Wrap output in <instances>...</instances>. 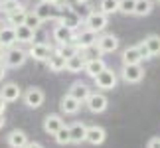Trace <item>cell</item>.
<instances>
[{"label":"cell","mask_w":160,"mask_h":148,"mask_svg":"<svg viewBox=\"0 0 160 148\" xmlns=\"http://www.w3.org/2000/svg\"><path fill=\"white\" fill-rule=\"evenodd\" d=\"M107 24H109V16L101 10H91L87 14V18L83 20V26L95 34H101L107 28Z\"/></svg>","instance_id":"cell-1"},{"label":"cell","mask_w":160,"mask_h":148,"mask_svg":"<svg viewBox=\"0 0 160 148\" xmlns=\"http://www.w3.org/2000/svg\"><path fill=\"white\" fill-rule=\"evenodd\" d=\"M28 52L26 49H22V47H16V46H12V47H8L4 52V65L6 67H12V69H18V67H22L24 63L28 61Z\"/></svg>","instance_id":"cell-2"},{"label":"cell","mask_w":160,"mask_h":148,"mask_svg":"<svg viewBox=\"0 0 160 148\" xmlns=\"http://www.w3.org/2000/svg\"><path fill=\"white\" fill-rule=\"evenodd\" d=\"M121 77H122V81L125 83H140L144 79V67L140 65V63H132V65H122V69H121Z\"/></svg>","instance_id":"cell-3"},{"label":"cell","mask_w":160,"mask_h":148,"mask_svg":"<svg viewBox=\"0 0 160 148\" xmlns=\"http://www.w3.org/2000/svg\"><path fill=\"white\" fill-rule=\"evenodd\" d=\"M95 87L97 89H103V91H113L115 87H117V83H119V77H117V73L113 71V69H107L105 71H101L99 75H97L95 79Z\"/></svg>","instance_id":"cell-4"},{"label":"cell","mask_w":160,"mask_h":148,"mask_svg":"<svg viewBox=\"0 0 160 148\" xmlns=\"http://www.w3.org/2000/svg\"><path fill=\"white\" fill-rule=\"evenodd\" d=\"M85 105H87V111L93 115H101L105 113L107 107H109V99L103 95V93H91L89 99L85 101Z\"/></svg>","instance_id":"cell-5"},{"label":"cell","mask_w":160,"mask_h":148,"mask_svg":"<svg viewBox=\"0 0 160 148\" xmlns=\"http://www.w3.org/2000/svg\"><path fill=\"white\" fill-rule=\"evenodd\" d=\"M52 53H53V47L50 44H46V42L32 44V46H30V49H28L30 59H34V61H48Z\"/></svg>","instance_id":"cell-6"},{"label":"cell","mask_w":160,"mask_h":148,"mask_svg":"<svg viewBox=\"0 0 160 148\" xmlns=\"http://www.w3.org/2000/svg\"><path fill=\"white\" fill-rule=\"evenodd\" d=\"M75 36H77V32L75 30H71V28H67V26H63V24H55L53 26V30H52V38H53V42L58 46H61V44H67V42H71V40H75Z\"/></svg>","instance_id":"cell-7"},{"label":"cell","mask_w":160,"mask_h":148,"mask_svg":"<svg viewBox=\"0 0 160 148\" xmlns=\"http://www.w3.org/2000/svg\"><path fill=\"white\" fill-rule=\"evenodd\" d=\"M44 101H46V93L40 87H30L24 93V103H26L28 109H40Z\"/></svg>","instance_id":"cell-8"},{"label":"cell","mask_w":160,"mask_h":148,"mask_svg":"<svg viewBox=\"0 0 160 148\" xmlns=\"http://www.w3.org/2000/svg\"><path fill=\"white\" fill-rule=\"evenodd\" d=\"M59 24H63V26L71 28V30H77L81 28V18H79V14L73 8H69V6H65V8H61V16H59Z\"/></svg>","instance_id":"cell-9"},{"label":"cell","mask_w":160,"mask_h":148,"mask_svg":"<svg viewBox=\"0 0 160 148\" xmlns=\"http://www.w3.org/2000/svg\"><path fill=\"white\" fill-rule=\"evenodd\" d=\"M55 10H59V8L53 2H44V0H40V2L34 6L32 12L40 18L42 22H48V20H53L55 18Z\"/></svg>","instance_id":"cell-10"},{"label":"cell","mask_w":160,"mask_h":148,"mask_svg":"<svg viewBox=\"0 0 160 148\" xmlns=\"http://www.w3.org/2000/svg\"><path fill=\"white\" fill-rule=\"evenodd\" d=\"M97 40H99V36L85 28V30H81V32H77V36H75V40H73V42H75V46L79 47V52H81V49H87L91 46H95Z\"/></svg>","instance_id":"cell-11"},{"label":"cell","mask_w":160,"mask_h":148,"mask_svg":"<svg viewBox=\"0 0 160 148\" xmlns=\"http://www.w3.org/2000/svg\"><path fill=\"white\" fill-rule=\"evenodd\" d=\"M107 140V131L103 126H87V138L85 142L91 144V146H101L103 142Z\"/></svg>","instance_id":"cell-12"},{"label":"cell","mask_w":160,"mask_h":148,"mask_svg":"<svg viewBox=\"0 0 160 148\" xmlns=\"http://www.w3.org/2000/svg\"><path fill=\"white\" fill-rule=\"evenodd\" d=\"M97 47L101 49L103 53H113L119 49V38L113 34H101L99 40H97Z\"/></svg>","instance_id":"cell-13"},{"label":"cell","mask_w":160,"mask_h":148,"mask_svg":"<svg viewBox=\"0 0 160 148\" xmlns=\"http://www.w3.org/2000/svg\"><path fill=\"white\" fill-rule=\"evenodd\" d=\"M121 57H122V65H132V63H142L144 61V55H142V52H140L138 46L127 47Z\"/></svg>","instance_id":"cell-14"},{"label":"cell","mask_w":160,"mask_h":148,"mask_svg":"<svg viewBox=\"0 0 160 148\" xmlns=\"http://www.w3.org/2000/svg\"><path fill=\"white\" fill-rule=\"evenodd\" d=\"M16 28H12V26H2L0 24V46H2L4 49H8L12 46H16Z\"/></svg>","instance_id":"cell-15"},{"label":"cell","mask_w":160,"mask_h":148,"mask_svg":"<svg viewBox=\"0 0 160 148\" xmlns=\"http://www.w3.org/2000/svg\"><path fill=\"white\" fill-rule=\"evenodd\" d=\"M81 101H77L73 95H63L61 97V101H59V107H61V111H63L65 115H77L79 113V109H81Z\"/></svg>","instance_id":"cell-16"},{"label":"cell","mask_w":160,"mask_h":148,"mask_svg":"<svg viewBox=\"0 0 160 148\" xmlns=\"http://www.w3.org/2000/svg\"><path fill=\"white\" fill-rule=\"evenodd\" d=\"M6 142H8V146L10 148H24L30 140H28V134L24 132V131H12V132H8V136H6Z\"/></svg>","instance_id":"cell-17"},{"label":"cell","mask_w":160,"mask_h":148,"mask_svg":"<svg viewBox=\"0 0 160 148\" xmlns=\"http://www.w3.org/2000/svg\"><path fill=\"white\" fill-rule=\"evenodd\" d=\"M69 134H71V144H83L87 138V126L83 122H73L69 126Z\"/></svg>","instance_id":"cell-18"},{"label":"cell","mask_w":160,"mask_h":148,"mask_svg":"<svg viewBox=\"0 0 160 148\" xmlns=\"http://www.w3.org/2000/svg\"><path fill=\"white\" fill-rule=\"evenodd\" d=\"M61 126H65V125H63V119H61L59 115H48L44 119V131H46V134L55 136V132H58Z\"/></svg>","instance_id":"cell-19"},{"label":"cell","mask_w":160,"mask_h":148,"mask_svg":"<svg viewBox=\"0 0 160 148\" xmlns=\"http://www.w3.org/2000/svg\"><path fill=\"white\" fill-rule=\"evenodd\" d=\"M0 95L4 97L6 103H16L18 99L22 97V89L18 87L16 83H6V85H2V91H0Z\"/></svg>","instance_id":"cell-20"},{"label":"cell","mask_w":160,"mask_h":148,"mask_svg":"<svg viewBox=\"0 0 160 148\" xmlns=\"http://www.w3.org/2000/svg\"><path fill=\"white\" fill-rule=\"evenodd\" d=\"M107 69V63H105V59H101V57H97V59H89L87 63H85V73L91 77V79H95L97 75H99L101 71H105Z\"/></svg>","instance_id":"cell-21"},{"label":"cell","mask_w":160,"mask_h":148,"mask_svg":"<svg viewBox=\"0 0 160 148\" xmlns=\"http://www.w3.org/2000/svg\"><path fill=\"white\" fill-rule=\"evenodd\" d=\"M46 63H48V67H50V71L59 73V71H65V67H67V59H65L59 52H55V49H53V53L50 55V59H48Z\"/></svg>","instance_id":"cell-22"},{"label":"cell","mask_w":160,"mask_h":148,"mask_svg":"<svg viewBox=\"0 0 160 148\" xmlns=\"http://www.w3.org/2000/svg\"><path fill=\"white\" fill-rule=\"evenodd\" d=\"M85 63H87L85 55H83L81 52H77L75 55H71V57L67 59V67H65V71H69V73H79V71H83V69H85Z\"/></svg>","instance_id":"cell-23"},{"label":"cell","mask_w":160,"mask_h":148,"mask_svg":"<svg viewBox=\"0 0 160 148\" xmlns=\"http://www.w3.org/2000/svg\"><path fill=\"white\" fill-rule=\"evenodd\" d=\"M34 36H36V30L28 28L26 24L16 26V40H18V44H34Z\"/></svg>","instance_id":"cell-24"},{"label":"cell","mask_w":160,"mask_h":148,"mask_svg":"<svg viewBox=\"0 0 160 148\" xmlns=\"http://www.w3.org/2000/svg\"><path fill=\"white\" fill-rule=\"evenodd\" d=\"M69 95H73L77 99V101H81V103H85L89 99V95H91V89L87 87L85 83H81V81H77V83H73L71 87H69Z\"/></svg>","instance_id":"cell-25"},{"label":"cell","mask_w":160,"mask_h":148,"mask_svg":"<svg viewBox=\"0 0 160 148\" xmlns=\"http://www.w3.org/2000/svg\"><path fill=\"white\" fill-rule=\"evenodd\" d=\"M26 16H28V10L24 8V6H20L18 10H14L12 14L6 16V24L12 28H16V26H22L24 22H26Z\"/></svg>","instance_id":"cell-26"},{"label":"cell","mask_w":160,"mask_h":148,"mask_svg":"<svg viewBox=\"0 0 160 148\" xmlns=\"http://www.w3.org/2000/svg\"><path fill=\"white\" fill-rule=\"evenodd\" d=\"M142 42H144V46L148 47V52H150L152 57H158V55H160V36L150 34V36H146Z\"/></svg>","instance_id":"cell-27"},{"label":"cell","mask_w":160,"mask_h":148,"mask_svg":"<svg viewBox=\"0 0 160 148\" xmlns=\"http://www.w3.org/2000/svg\"><path fill=\"white\" fill-rule=\"evenodd\" d=\"M55 52H59L61 55H63V57L65 59H69L71 57V55H75L77 52H79V47L75 46V42H67V44H61V46H58V47H55Z\"/></svg>","instance_id":"cell-28"},{"label":"cell","mask_w":160,"mask_h":148,"mask_svg":"<svg viewBox=\"0 0 160 148\" xmlns=\"http://www.w3.org/2000/svg\"><path fill=\"white\" fill-rule=\"evenodd\" d=\"M152 12V2L150 0H137V6H134V16H148Z\"/></svg>","instance_id":"cell-29"},{"label":"cell","mask_w":160,"mask_h":148,"mask_svg":"<svg viewBox=\"0 0 160 148\" xmlns=\"http://www.w3.org/2000/svg\"><path fill=\"white\" fill-rule=\"evenodd\" d=\"M99 10L105 12L107 16L119 12V0H99Z\"/></svg>","instance_id":"cell-30"},{"label":"cell","mask_w":160,"mask_h":148,"mask_svg":"<svg viewBox=\"0 0 160 148\" xmlns=\"http://www.w3.org/2000/svg\"><path fill=\"white\" fill-rule=\"evenodd\" d=\"M55 142L59 146H65V144H71V134H69V126H61L58 132H55Z\"/></svg>","instance_id":"cell-31"},{"label":"cell","mask_w":160,"mask_h":148,"mask_svg":"<svg viewBox=\"0 0 160 148\" xmlns=\"http://www.w3.org/2000/svg\"><path fill=\"white\" fill-rule=\"evenodd\" d=\"M137 0H119V14L122 16H134Z\"/></svg>","instance_id":"cell-32"},{"label":"cell","mask_w":160,"mask_h":148,"mask_svg":"<svg viewBox=\"0 0 160 148\" xmlns=\"http://www.w3.org/2000/svg\"><path fill=\"white\" fill-rule=\"evenodd\" d=\"M24 24H26L28 28H32V30H36V32H38V30L42 28V24H44V22H42L40 18L34 14V12H28V16H26V22H24Z\"/></svg>","instance_id":"cell-33"},{"label":"cell","mask_w":160,"mask_h":148,"mask_svg":"<svg viewBox=\"0 0 160 148\" xmlns=\"http://www.w3.org/2000/svg\"><path fill=\"white\" fill-rule=\"evenodd\" d=\"M20 6H22V4L18 2V0H6V2L0 6V10H2V14H4V16H8V14H12L14 10H18Z\"/></svg>","instance_id":"cell-34"},{"label":"cell","mask_w":160,"mask_h":148,"mask_svg":"<svg viewBox=\"0 0 160 148\" xmlns=\"http://www.w3.org/2000/svg\"><path fill=\"white\" fill-rule=\"evenodd\" d=\"M81 53L85 55V59H87V61L89 59H97V57H101V55H103V52L97 47V44L91 46V47H87V49H81Z\"/></svg>","instance_id":"cell-35"},{"label":"cell","mask_w":160,"mask_h":148,"mask_svg":"<svg viewBox=\"0 0 160 148\" xmlns=\"http://www.w3.org/2000/svg\"><path fill=\"white\" fill-rule=\"evenodd\" d=\"M146 148H160V138H150L148 140V144H146Z\"/></svg>","instance_id":"cell-36"},{"label":"cell","mask_w":160,"mask_h":148,"mask_svg":"<svg viewBox=\"0 0 160 148\" xmlns=\"http://www.w3.org/2000/svg\"><path fill=\"white\" fill-rule=\"evenodd\" d=\"M55 6L61 10V8H65V6H69V0H55Z\"/></svg>","instance_id":"cell-37"},{"label":"cell","mask_w":160,"mask_h":148,"mask_svg":"<svg viewBox=\"0 0 160 148\" xmlns=\"http://www.w3.org/2000/svg\"><path fill=\"white\" fill-rule=\"evenodd\" d=\"M24 148H44V144H42V142H36V140H34V142H28Z\"/></svg>","instance_id":"cell-38"},{"label":"cell","mask_w":160,"mask_h":148,"mask_svg":"<svg viewBox=\"0 0 160 148\" xmlns=\"http://www.w3.org/2000/svg\"><path fill=\"white\" fill-rule=\"evenodd\" d=\"M4 77H6V65L2 63V61H0V81H2Z\"/></svg>","instance_id":"cell-39"},{"label":"cell","mask_w":160,"mask_h":148,"mask_svg":"<svg viewBox=\"0 0 160 148\" xmlns=\"http://www.w3.org/2000/svg\"><path fill=\"white\" fill-rule=\"evenodd\" d=\"M6 111V101H4V97L0 95V113H4Z\"/></svg>","instance_id":"cell-40"},{"label":"cell","mask_w":160,"mask_h":148,"mask_svg":"<svg viewBox=\"0 0 160 148\" xmlns=\"http://www.w3.org/2000/svg\"><path fill=\"white\" fill-rule=\"evenodd\" d=\"M6 125V116H4V113H0V128H2Z\"/></svg>","instance_id":"cell-41"},{"label":"cell","mask_w":160,"mask_h":148,"mask_svg":"<svg viewBox=\"0 0 160 148\" xmlns=\"http://www.w3.org/2000/svg\"><path fill=\"white\" fill-rule=\"evenodd\" d=\"M4 52H6V49H4L2 46H0V61H2V59H4Z\"/></svg>","instance_id":"cell-42"},{"label":"cell","mask_w":160,"mask_h":148,"mask_svg":"<svg viewBox=\"0 0 160 148\" xmlns=\"http://www.w3.org/2000/svg\"><path fill=\"white\" fill-rule=\"evenodd\" d=\"M77 2H79V4H85V2H89V0H77Z\"/></svg>","instance_id":"cell-43"},{"label":"cell","mask_w":160,"mask_h":148,"mask_svg":"<svg viewBox=\"0 0 160 148\" xmlns=\"http://www.w3.org/2000/svg\"><path fill=\"white\" fill-rule=\"evenodd\" d=\"M44 2H53V4H55V0H44Z\"/></svg>","instance_id":"cell-44"},{"label":"cell","mask_w":160,"mask_h":148,"mask_svg":"<svg viewBox=\"0 0 160 148\" xmlns=\"http://www.w3.org/2000/svg\"><path fill=\"white\" fill-rule=\"evenodd\" d=\"M4 2H6V0H0V6H2V4H4Z\"/></svg>","instance_id":"cell-45"}]
</instances>
